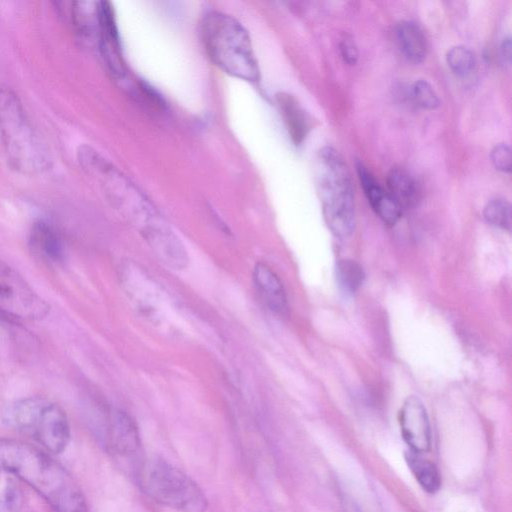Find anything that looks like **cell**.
Returning a JSON list of instances; mask_svg holds the SVG:
<instances>
[{"instance_id": "cell-1", "label": "cell", "mask_w": 512, "mask_h": 512, "mask_svg": "<svg viewBox=\"0 0 512 512\" xmlns=\"http://www.w3.org/2000/svg\"><path fill=\"white\" fill-rule=\"evenodd\" d=\"M79 161L95 178L114 208L139 232L159 260L177 253L181 240L152 203L94 149L79 150Z\"/></svg>"}, {"instance_id": "cell-2", "label": "cell", "mask_w": 512, "mask_h": 512, "mask_svg": "<svg viewBox=\"0 0 512 512\" xmlns=\"http://www.w3.org/2000/svg\"><path fill=\"white\" fill-rule=\"evenodd\" d=\"M0 471L26 483L56 512H88L71 475L44 451L28 443L0 438Z\"/></svg>"}, {"instance_id": "cell-3", "label": "cell", "mask_w": 512, "mask_h": 512, "mask_svg": "<svg viewBox=\"0 0 512 512\" xmlns=\"http://www.w3.org/2000/svg\"><path fill=\"white\" fill-rule=\"evenodd\" d=\"M200 32L204 49L214 65L235 78L259 81L260 69L250 35L236 18L211 10L203 16Z\"/></svg>"}, {"instance_id": "cell-4", "label": "cell", "mask_w": 512, "mask_h": 512, "mask_svg": "<svg viewBox=\"0 0 512 512\" xmlns=\"http://www.w3.org/2000/svg\"><path fill=\"white\" fill-rule=\"evenodd\" d=\"M0 138L10 166L23 174L46 170L50 158L18 96L0 86Z\"/></svg>"}, {"instance_id": "cell-5", "label": "cell", "mask_w": 512, "mask_h": 512, "mask_svg": "<svg viewBox=\"0 0 512 512\" xmlns=\"http://www.w3.org/2000/svg\"><path fill=\"white\" fill-rule=\"evenodd\" d=\"M316 185L325 222L331 232L348 237L355 226V198L349 169L340 153L323 147L316 161Z\"/></svg>"}, {"instance_id": "cell-6", "label": "cell", "mask_w": 512, "mask_h": 512, "mask_svg": "<svg viewBox=\"0 0 512 512\" xmlns=\"http://www.w3.org/2000/svg\"><path fill=\"white\" fill-rule=\"evenodd\" d=\"M2 420L54 454L64 451L70 441V425L64 410L44 397L31 396L8 404Z\"/></svg>"}, {"instance_id": "cell-7", "label": "cell", "mask_w": 512, "mask_h": 512, "mask_svg": "<svg viewBox=\"0 0 512 512\" xmlns=\"http://www.w3.org/2000/svg\"><path fill=\"white\" fill-rule=\"evenodd\" d=\"M135 478L149 498L178 512H206L208 508L205 494L193 479L165 460L142 461Z\"/></svg>"}, {"instance_id": "cell-8", "label": "cell", "mask_w": 512, "mask_h": 512, "mask_svg": "<svg viewBox=\"0 0 512 512\" xmlns=\"http://www.w3.org/2000/svg\"><path fill=\"white\" fill-rule=\"evenodd\" d=\"M48 303L10 265L0 259V315L17 321L47 316Z\"/></svg>"}, {"instance_id": "cell-9", "label": "cell", "mask_w": 512, "mask_h": 512, "mask_svg": "<svg viewBox=\"0 0 512 512\" xmlns=\"http://www.w3.org/2000/svg\"><path fill=\"white\" fill-rule=\"evenodd\" d=\"M120 278L129 298L150 321L164 322V316L174 311L175 307L164 289L137 265L125 264L121 268Z\"/></svg>"}, {"instance_id": "cell-10", "label": "cell", "mask_w": 512, "mask_h": 512, "mask_svg": "<svg viewBox=\"0 0 512 512\" xmlns=\"http://www.w3.org/2000/svg\"><path fill=\"white\" fill-rule=\"evenodd\" d=\"M401 434L410 451L423 454L430 451L432 434L429 417L422 401L409 396L399 412Z\"/></svg>"}, {"instance_id": "cell-11", "label": "cell", "mask_w": 512, "mask_h": 512, "mask_svg": "<svg viewBox=\"0 0 512 512\" xmlns=\"http://www.w3.org/2000/svg\"><path fill=\"white\" fill-rule=\"evenodd\" d=\"M102 438L110 452L122 457L134 455L141 446L138 427L125 411L106 412Z\"/></svg>"}, {"instance_id": "cell-12", "label": "cell", "mask_w": 512, "mask_h": 512, "mask_svg": "<svg viewBox=\"0 0 512 512\" xmlns=\"http://www.w3.org/2000/svg\"><path fill=\"white\" fill-rule=\"evenodd\" d=\"M99 49L110 72L116 78H124L125 65L113 7L110 2L96 3Z\"/></svg>"}, {"instance_id": "cell-13", "label": "cell", "mask_w": 512, "mask_h": 512, "mask_svg": "<svg viewBox=\"0 0 512 512\" xmlns=\"http://www.w3.org/2000/svg\"><path fill=\"white\" fill-rule=\"evenodd\" d=\"M356 171L364 194L374 212L385 223L395 224L401 217L402 210L360 160L356 162Z\"/></svg>"}, {"instance_id": "cell-14", "label": "cell", "mask_w": 512, "mask_h": 512, "mask_svg": "<svg viewBox=\"0 0 512 512\" xmlns=\"http://www.w3.org/2000/svg\"><path fill=\"white\" fill-rule=\"evenodd\" d=\"M253 282L264 304L277 315H284L287 311V297L284 286L266 263L258 262L253 269Z\"/></svg>"}, {"instance_id": "cell-15", "label": "cell", "mask_w": 512, "mask_h": 512, "mask_svg": "<svg viewBox=\"0 0 512 512\" xmlns=\"http://www.w3.org/2000/svg\"><path fill=\"white\" fill-rule=\"evenodd\" d=\"M29 244L35 254L48 262L59 263L65 258V246L60 234L45 221L33 224Z\"/></svg>"}, {"instance_id": "cell-16", "label": "cell", "mask_w": 512, "mask_h": 512, "mask_svg": "<svg viewBox=\"0 0 512 512\" xmlns=\"http://www.w3.org/2000/svg\"><path fill=\"white\" fill-rule=\"evenodd\" d=\"M276 101L292 142L300 145L310 130V121L298 101L288 93H279Z\"/></svg>"}, {"instance_id": "cell-17", "label": "cell", "mask_w": 512, "mask_h": 512, "mask_svg": "<svg viewBox=\"0 0 512 512\" xmlns=\"http://www.w3.org/2000/svg\"><path fill=\"white\" fill-rule=\"evenodd\" d=\"M395 32L404 56L412 63L422 62L427 54V42L421 28L412 21L402 20L396 25Z\"/></svg>"}, {"instance_id": "cell-18", "label": "cell", "mask_w": 512, "mask_h": 512, "mask_svg": "<svg viewBox=\"0 0 512 512\" xmlns=\"http://www.w3.org/2000/svg\"><path fill=\"white\" fill-rule=\"evenodd\" d=\"M387 192L402 212L413 206L418 198L414 177L402 167H393L387 175Z\"/></svg>"}, {"instance_id": "cell-19", "label": "cell", "mask_w": 512, "mask_h": 512, "mask_svg": "<svg viewBox=\"0 0 512 512\" xmlns=\"http://www.w3.org/2000/svg\"><path fill=\"white\" fill-rule=\"evenodd\" d=\"M406 463L420 487L429 494L436 493L441 487V475L438 467L422 454L408 451Z\"/></svg>"}, {"instance_id": "cell-20", "label": "cell", "mask_w": 512, "mask_h": 512, "mask_svg": "<svg viewBox=\"0 0 512 512\" xmlns=\"http://www.w3.org/2000/svg\"><path fill=\"white\" fill-rule=\"evenodd\" d=\"M364 271L360 264L351 259H342L335 266V277L341 291L354 294L364 281Z\"/></svg>"}, {"instance_id": "cell-21", "label": "cell", "mask_w": 512, "mask_h": 512, "mask_svg": "<svg viewBox=\"0 0 512 512\" xmlns=\"http://www.w3.org/2000/svg\"><path fill=\"white\" fill-rule=\"evenodd\" d=\"M446 62L452 72L461 77L471 74L476 66L474 53L464 46L450 48L446 53Z\"/></svg>"}, {"instance_id": "cell-22", "label": "cell", "mask_w": 512, "mask_h": 512, "mask_svg": "<svg viewBox=\"0 0 512 512\" xmlns=\"http://www.w3.org/2000/svg\"><path fill=\"white\" fill-rule=\"evenodd\" d=\"M483 214L490 224L504 230H510L511 206L505 199L495 198L490 200L486 204Z\"/></svg>"}, {"instance_id": "cell-23", "label": "cell", "mask_w": 512, "mask_h": 512, "mask_svg": "<svg viewBox=\"0 0 512 512\" xmlns=\"http://www.w3.org/2000/svg\"><path fill=\"white\" fill-rule=\"evenodd\" d=\"M408 93L410 100L420 108L433 110L440 105L436 91L426 80L415 81Z\"/></svg>"}, {"instance_id": "cell-24", "label": "cell", "mask_w": 512, "mask_h": 512, "mask_svg": "<svg viewBox=\"0 0 512 512\" xmlns=\"http://www.w3.org/2000/svg\"><path fill=\"white\" fill-rule=\"evenodd\" d=\"M23 498L14 485H8L0 494V512H20Z\"/></svg>"}, {"instance_id": "cell-25", "label": "cell", "mask_w": 512, "mask_h": 512, "mask_svg": "<svg viewBox=\"0 0 512 512\" xmlns=\"http://www.w3.org/2000/svg\"><path fill=\"white\" fill-rule=\"evenodd\" d=\"M490 158L495 169L503 173L511 172V149L509 145L500 143L494 146Z\"/></svg>"}, {"instance_id": "cell-26", "label": "cell", "mask_w": 512, "mask_h": 512, "mask_svg": "<svg viewBox=\"0 0 512 512\" xmlns=\"http://www.w3.org/2000/svg\"><path fill=\"white\" fill-rule=\"evenodd\" d=\"M340 53L343 60L349 64L354 65L358 60V50L354 40L351 37H344L339 45Z\"/></svg>"}, {"instance_id": "cell-27", "label": "cell", "mask_w": 512, "mask_h": 512, "mask_svg": "<svg viewBox=\"0 0 512 512\" xmlns=\"http://www.w3.org/2000/svg\"><path fill=\"white\" fill-rule=\"evenodd\" d=\"M511 47V38H504L500 46V57L503 63L509 64L511 62Z\"/></svg>"}]
</instances>
